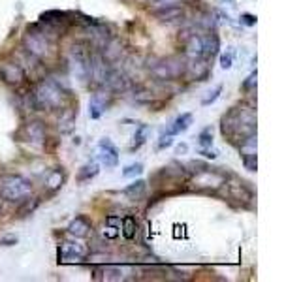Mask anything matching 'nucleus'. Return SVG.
Returning <instances> with one entry per match:
<instances>
[{
  "label": "nucleus",
  "instance_id": "nucleus-1",
  "mask_svg": "<svg viewBox=\"0 0 301 282\" xmlns=\"http://www.w3.org/2000/svg\"><path fill=\"white\" fill-rule=\"evenodd\" d=\"M221 132L224 138H228L232 143L239 139V145L247 138L256 134V117L252 109L247 107H234L222 117Z\"/></svg>",
  "mask_w": 301,
  "mask_h": 282
},
{
  "label": "nucleus",
  "instance_id": "nucleus-2",
  "mask_svg": "<svg viewBox=\"0 0 301 282\" xmlns=\"http://www.w3.org/2000/svg\"><path fill=\"white\" fill-rule=\"evenodd\" d=\"M32 194V183L23 175L4 173L0 175V197L12 204H25Z\"/></svg>",
  "mask_w": 301,
  "mask_h": 282
},
{
  "label": "nucleus",
  "instance_id": "nucleus-3",
  "mask_svg": "<svg viewBox=\"0 0 301 282\" xmlns=\"http://www.w3.org/2000/svg\"><path fill=\"white\" fill-rule=\"evenodd\" d=\"M62 96H64L62 87L55 79H46V81H41L40 85L34 89L32 105L36 109H47V111L59 109L62 105Z\"/></svg>",
  "mask_w": 301,
  "mask_h": 282
},
{
  "label": "nucleus",
  "instance_id": "nucleus-4",
  "mask_svg": "<svg viewBox=\"0 0 301 282\" xmlns=\"http://www.w3.org/2000/svg\"><path fill=\"white\" fill-rule=\"evenodd\" d=\"M23 46L32 57L36 59H46L51 53V39L49 34L41 28V25H32L27 28V34L23 36Z\"/></svg>",
  "mask_w": 301,
  "mask_h": 282
},
{
  "label": "nucleus",
  "instance_id": "nucleus-5",
  "mask_svg": "<svg viewBox=\"0 0 301 282\" xmlns=\"http://www.w3.org/2000/svg\"><path fill=\"white\" fill-rule=\"evenodd\" d=\"M70 62H72V68H74V73L77 75V79L87 81V79L91 77V55H89V51L85 49V46L75 44V46L72 47Z\"/></svg>",
  "mask_w": 301,
  "mask_h": 282
},
{
  "label": "nucleus",
  "instance_id": "nucleus-6",
  "mask_svg": "<svg viewBox=\"0 0 301 282\" xmlns=\"http://www.w3.org/2000/svg\"><path fill=\"white\" fill-rule=\"evenodd\" d=\"M151 13L162 23H174L185 15V10L175 0H158V8L151 10Z\"/></svg>",
  "mask_w": 301,
  "mask_h": 282
},
{
  "label": "nucleus",
  "instance_id": "nucleus-7",
  "mask_svg": "<svg viewBox=\"0 0 301 282\" xmlns=\"http://www.w3.org/2000/svg\"><path fill=\"white\" fill-rule=\"evenodd\" d=\"M87 247L77 241H66L62 245V249H59V262H81L87 258Z\"/></svg>",
  "mask_w": 301,
  "mask_h": 282
},
{
  "label": "nucleus",
  "instance_id": "nucleus-8",
  "mask_svg": "<svg viewBox=\"0 0 301 282\" xmlns=\"http://www.w3.org/2000/svg\"><path fill=\"white\" fill-rule=\"evenodd\" d=\"M185 72V64L179 59H166L160 60V64H154L153 73L158 79H175Z\"/></svg>",
  "mask_w": 301,
  "mask_h": 282
},
{
  "label": "nucleus",
  "instance_id": "nucleus-9",
  "mask_svg": "<svg viewBox=\"0 0 301 282\" xmlns=\"http://www.w3.org/2000/svg\"><path fill=\"white\" fill-rule=\"evenodd\" d=\"M98 149H100V152H98V158H100V162L106 168H115V166L119 164V149L113 145V141L111 139H102L100 143H98Z\"/></svg>",
  "mask_w": 301,
  "mask_h": 282
},
{
  "label": "nucleus",
  "instance_id": "nucleus-10",
  "mask_svg": "<svg viewBox=\"0 0 301 282\" xmlns=\"http://www.w3.org/2000/svg\"><path fill=\"white\" fill-rule=\"evenodd\" d=\"M0 73H2V77L6 83L10 85H19L21 81L25 79V72H23V68H21L17 62H4V64H0Z\"/></svg>",
  "mask_w": 301,
  "mask_h": 282
},
{
  "label": "nucleus",
  "instance_id": "nucleus-11",
  "mask_svg": "<svg viewBox=\"0 0 301 282\" xmlns=\"http://www.w3.org/2000/svg\"><path fill=\"white\" fill-rule=\"evenodd\" d=\"M25 134H27V139L32 145L40 147V145L46 143V126L41 125L40 120H32L25 126Z\"/></svg>",
  "mask_w": 301,
  "mask_h": 282
},
{
  "label": "nucleus",
  "instance_id": "nucleus-12",
  "mask_svg": "<svg viewBox=\"0 0 301 282\" xmlns=\"http://www.w3.org/2000/svg\"><path fill=\"white\" fill-rule=\"evenodd\" d=\"M91 77L96 83H104L107 77V68H106V60L102 55H93L91 57Z\"/></svg>",
  "mask_w": 301,
  "mask_h": 282
},
{
  "label": "nucleus",
  "instance_id": "nucleus-13",
  "mask_svg": "<svg viewBox=\"0 0 301 282\" xmlns=\"http://www.w3.org/2000/svg\"><path fill=\"white\" fill-rule=\"evenodd\" d=\"M192 120H194L192 113H181L179 117H177L174 123H171V126H169V130H167L166 134H169V136H177V134H183V132H187L188 128H190Z\"/></svg>",
  "mask_w": 301,
  "mask_h": 282
},
{
  "label": "nucleus",
  "instance_id": "nucleus-14",
  "mask_svg": "<svg viewBox=\"0 0 301 282\" xmlns=\"http://www.w3.org/2000/svg\"><path fill=\"white\" fill-rule=\"evenodd\" d=\"M107 107V102H106V94H102V92H98V94H94L93 98H91V102H89V115H91V118H100L102 115H104V111H106Z\"/></svg>",
  "mask_w": 301,
  "mask_h": 282
},
{
  "label": "nucleus",
  "instance_id": "nucleus-15",
  "mask_svg": "<svg viewBox=\"0 0 301 282\" xmlns=\"http://www.w3.org/2000/svg\"><path fill=\"white\" fill-rule=\"evenodd\" d=\"M89 230H91V222L87 217H75L68 226V233L74 237H85Z\"/></svg>",
  "mask_w": 301,
  "mask_h": 282
},
{
  "label": "nucleus",
  "instance_id": "nucleus-16",
  "mask_svg": "<svg viewBox=\"0 0 301 282\" xmlns=\"http://www.w3.org/2000/svg\"><path fill=\"white\" fill-rule=\"evenodd\" d=\"M147 190V183L145 181H134L132 184H128L126 188H124V196L130 197V199H140L143 194Z\"/></svg>",
  "mask_w": 301,
  "mask_h": 282
},
{
  "label": "nucleus",
  "instance_id": "nucleus-17",
  "mask_svg": "<svg viewBox=\"0 0 301 282\" xmlns=\"http://www.w3.org/2000/svg\"><path fill=\"white\" fill-rule=\"evenodd\" d=\"M98 171H100V166L96 164V162H89V164H85L79 170V173H77V181H79V183L91 181V179H94L96 175H98Z\"/></svg>",
  "mask_w": 301,
  "mask_h": 282
},
{
  "label": "nucleus",
  "instance_id": "nucleus-18",
  "mask_svg": "<svg viewBox=\"0 0 301 282\" xmlns=\"http://www.w3.org/2000/svg\"><path fill=\"white\" fill-rule=\"evenodd\" d=\"M147 134H149V126L147 125H140V126H138V130H136V134H134V141H132V145H130V151H132V152L138 151L141 145L147 141Z\"/></svg>",
  "mask_w": 301,
  "mask_h": 282
},
{
  "label": "nucleus",
  "instance_id": "nucleus-19",
  "mask_svg": "<svg viewBox=\"0 0 301 282\" xmlns=\"http://www.w3.org/2000/svg\"><path fill=\"white\" fill-rule=\"evenodd\" d=\"M136 230H138V222L134 217H124L122 218V235L126 237L128 241L136 237Z\"/></svg>",
  "mask_w": 301,
  "mask_h": 282
},
{
  "label": "nucleus",
  "instance_id": "nucleus-20",
  "mask_svg": "<svg viewBox=\"0 0 301 282\" xmlns=\"http://www.w3.org/2000/svg\"><path fill=\"white\" fill-rule=\"evenodd\" d=\"M62 183H64V173L60 170H55L49 173V177H47V188H51V190H57V188H60L62 186Z\"/></svg>",
  "mask_w": 301,
  "mask_h": 282
},
{
  "label": "nucleus",
  "instance_id": "nucleus-21",
  "mask_svg": "<svg viewBox=\"0 0 301 282\" xmlns=\"http://www.w3.org/2000/svg\"><path fill=\"white\" fill-rule=\"evenodd\" d=\"M241 158H243V166H245L248 171H256V152L254 151L243 152Z\"/></svg>",
  "mask_w": 301,
  "mask_h": 282
},
{
  "label": "nucleus",
  "instance_id": "nucleus-22",
  "mask_svg": "<svg viewBox=\"0 0 301 282\" xmlns=\"http://www.w3.org/2000/svg\"><path fill=\"white\" fill-rule=\"evenodd\" d=\"M198 141H200L201 147H211L213 145V130L211 128H203L200 132V136H198Z\"/></svg>",
  "mask_w": 301,
  "mask_h": 282
},
{
  "label": "nucleus",
  "instance_id": "nucleus-23",
  "mask_svg": "<svg viewBox=\"0 0 301 282\" xmlns=\"http://www.w3.org/2000/svg\"><path fill=\"white\" fill-rule=\"evenodd\" d=\"M222 89H224L222 85H217V87H214V91H213V92H209V96H205V98L201 100V105H203V107H207V105L214 104V102L219 100V96H221Z\"/></svg>",
  "mask_w": 301,
  "mask_h": 282
},
{
  "label": "nucleus",
  "instance_id": "nucleus-24",
  "mask_svg": "<svg viewBox=\"0 0 301 282\" xmlns=\"http://www.w3.org/2000/svg\"><path fill=\"white\" fill-rule=\"evenodd\" d=\"M143 173V164L138 162V164H130L124 168L122 171V177H136V175H141Z\"/></svg>",
  "mask_w": 301,
  "mask_h": 282
},
{
  "label": "nucleus",
  "instance_id": "nucleus-25",
  "mask_svg": "<svg viewBox=\"0 0 301 282\" xmlns=\"http://www.w3.org/2000/svg\"><path fill=\"white\" fill-rule=\"evenodd\" d=\"M234 49H228L226 53H222L221 55V66L224 68V70H228V68H232V64H234Z\"/></svg>",
  "mask_w": 301,
  "mask_h": 282
},
{
  "label": "nucleus",
  "instance_id": "nucleus-26",
  "mask_svg": "<svg viewBox=\"0 0 301 282\" xmlns=\"http://www.w3.org/2000/svg\"><path fill=\"white\" fill-rule=\"evenodd\" d=\"M171 145H174V136L164 134V136H160V139H158V151L167 149V147H171Z\"/></svg>",
  "mask_w": 301,
  "mask_h": 282
},
{
  "label": "nucleus",
  "instance_id": "nucleus-27",
  "mask_svg": "<svg viewBox=\"0 0 301 282\" xmlns=\"http://www.w3.org/2000/svg\"><path fill=\"white\" fill-rule=\"evenodd\" d=\"M117 235H119V228H117V226H111V224H106L104 237H106V239H115Z\"/></svg>",
  "mask_w": 301,
  "mask_h": 282
},
{
  "label": "nucleus",
  "instance_id": "nucleus-28",
  "mask_svg": "<svg viewBox=\"0 0 301 282\" xmlns=\"http://www.w3.org/2000/svg\"><path fill=\"white\" fill-rule=\"evenodd\" d=\"M17 245V237L15 235H6L0 239V247H14Z\"/></svg>",
  "mask_w": 301,
  "mask_h": 282
},
{
  "label": "nucleus",
  "instance_id": "nucleus-29",
  "mask_svg": "<svg viewBox=\"0 0 301 282\" xmlns=\"http://www.w3.org/2000/svg\"><path fill=\"white\" fill-rule=\"evenodd\" d=\"M254 83H256V72H252L250 75L247 77V81L243 83V91H250L252 87H254Z\"/></svg>",
  "mask_w": 301,
  "mask_h": 282
},
{
  "label": "nucleus",
  "instance_id": "nucleus-30",
  "mask_svg": "<svg viewBox=\"0 0 301 282\" xmlns=\"http://www.w3.org/2000/svg\"><path fill=\"white\" fill-rule=\"evenodd\" d=\"M241 23L247 26H252V25H256V17L254 15H250V13H243V15H241Z\"/></svg>",
  "mask_w": 301,
  "mask_h": 282
},
{
  "label": "nucleus",
  "instance_id": "nucleus-31",
  "mask_svg": "<svg viewBox=\"0 0 301 282\" xmlns=\"http://www.w3.org/2000/svg\"><path fill=\"white\" fill-rule=\"evenodd\" d=\"M200 154H203L205 158H211V160H214V158H217V152H214V151H200Z\"/></svg>",
  "mask_w": 301,
  "mask_h": 282
},
{
  "label": "nucleus",
  "instance_id": "nucleus-32",
  "mask_svg": "<svg viewBox=\"0 0 301 282\" xmlns=\"http://www.w3.org/2000/svg\"><path fill=\"white\" fill-rule=\"evenodd\" d=\"M226 2H234V0H226Z\"/></svg>",
  "mask_w": 301,
  "mask_h": 282
}]
</instances>
